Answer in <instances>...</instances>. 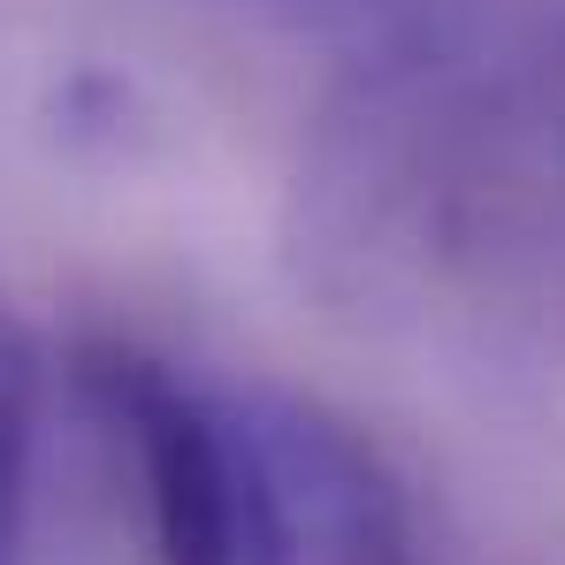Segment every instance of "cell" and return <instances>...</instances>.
Returning <instances> with one entry per match:
<instances>
[{
    "mask_svg": "<svg viewBox=\"0 0 565 565\" xmlns=\"http://www.w3.org/2000/svg\"><path fill=\"white\" fill-rule=\"evenodd\" d=\"M313 245L405 306H565V0H375Z\"/></svg>",
    "mask_w": 565,
    "mask_h": 565,
    "instance_id": "6da1fadb",
    "label": "cell"
},
{
    "mask_svg": "<svg viewBox=\"0 0 565 565\" xmlns=\"http://www.w3.org/2000/svg\"><path fill=\"white\" fill-rule=\"evenodd\" d=\"M230 436V565H413V504L360 420L290 382H214Z\"/></svg>",
    "mask_w": 565,
    "mask_h": 565,
    "instance_id": "7a4b0ae2",
    "label": "cell"
},
{
    "mask_svg": "<svg viewBox=\"0 0 565 565\" xmlns=\"http://www.w3.org/2000/svg\"><path fill=\"white\" fill-rule=\"evenodd\" d=\"M77 390L130 451L153 565H230V436L214 375H191L130 337H99L77 352Z\"/></svg>",
    "mask_w": 565,
    "mask_h": 565,
    "instance_id": "3957f363",
    "label": "cell"
},
{
    "mask_svg": "<svg viewBox=\"0 0 565 565\" xmlns=\"http://www.w3.org/2000/svg\"><path fill=\"white\" fill-rule=\"evenodd\" d=\"M31 428H39V360L15 313L0 306V565L23 543V489H31Z\"/></svg>",
    "mask_w": 565,
    "mask_h": 565,
    "instance_id": "277c9868",
    "label": "cell"
}]
</instances>
